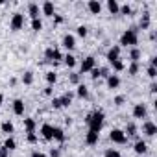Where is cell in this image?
<instances>
[{
	"label": "cell",
	"instance_id": "6da1fadb",
	"mask_svg": "<svg viewBox=\"0 0 157 157\" xmlns=\"http://www.w3.org/2000/svg\"><path fill=\"white\" fill-rule=\"evenodd\" d=\"M137 44H139V28H137V24H133V26H129L128 30L122 32L118 46H120V48H122V46H126V48H135Z\"/></svg>",
	"mask_w": 157,
	"mask_h": 157
},
{
	"label": "cell",
	"instance_id": "7a4b0ae2",
	"mask_svg": "<svg viewBox=\"0 0 157 157\" xmlns=\"http://www.w3.org/2000/svg\"><path fill=\"white\" fill-rule=\"evenodd\" d=\"M104 122H105V115H104V111H98V109L93 111V113H89V115L85 117V124H87L89 131L100 133L102 128H104Z\"/></svg>",
	"mask_w": 157,
	"mask_h": 157
},
{
	"label": "cell",
	"instance_id": "3957f363",
	"mask_svg": "<svg viewBox=\"0 0 157 157\" xmlns=\"http://www.w3.org/2000/svg\"><path fill=\"white\" fill-rule=\"evenodd\" d=\"M44 59L46 61H50V63H59V61H63V54H61V50L57 48V44H52V46H48L46 50H44Z\"/></svg>",
	"mask_w": 157,
	"mask_h": 157
},
{
	"label": "cell",
	"instance_id": "277c9868",
	"mask_svg": "<svg viewBox=\"0 0 157 157\" xmlns=\"http://www.w3.org/2000/svg\"><path fill=\"white\" fill-rule=\"evenodd\" d=\"M24 28V15L22 13H13L11 15V19H10V30L11 32H19V30H22Z\"/></svg>",
	"mask_w": 157,
	"mask_h": 157
},
{
	"label": "cell",
	"instance_id": "5b68a950",
	"mask_svg": "<svg viewBox=\"0 0 157 157\" xmlns=\"http://www.w3.org/2000/svg\"><path fill=\"white\" fill-rule=\"evenodd\" d=\"M93 68H96V57H94V56L83 57L82 63H80V74H87V72H91Z\"/></svg>",
	"mask_w": 157,
	"mask_h": 157
},
{
	"label": "cell",
	"instance_id": "8992f818",
	"mask_svg": "<svg viewBox=\"0 0 157 157\" xmlns=\"http://www.w3.org/2000/svg\"><path fill=\"white\" fill-rule=\"evenodd\" d=\"M109 140H111V142H115V144H126V142H128V137L124 135V131H122V129L113 128V129L109 131Z\"/></svg>",
	"mask_w": 157,
	"mask_h": 157
},
{
	"label": "cell",
	"instance_id": "52a82bcc",
	"mask_svg": "<svg viewBox=\"0 0 157 157\" xmlns=\"http://www.w3.org/2000/svg\"><path fill=\"white\" fill-rule=\"evenodd\" d=\"M131 115H133V118H137V120L148 118V107H146V104H142V102L135 104V105H133V111H131Z\"/></svg>",
	"mask_w": 157,
	"mask_h": 157
},
{
	"label": "cell",
	"instance_id": "ba28073f",
	"mask_svg": "<svg viewBox=\"0 0 157 157\" xmlns=\"http://www.w3.org/2000/svg\"><path fill=\"white\" fill-rule=\"evenodd\" d=\"M61 46L70 54V52L76 48V37H74L72 33H65V35H63V39H61Z\"/></svg>",
	"mask_w": 157,
	"mask_h": 157
},
{
	"label": "cell",
	"instance_id": "9c48e42d",
	"mask_svg": "<svg viewBox=\"0 0 157 157\" xmlns=\"http://www.w3.org/2000/svg\"><path fill=\"white\" fill-rule=\"evenodd\" d=\"M109 74H111L109 67H96V68H93V70H91V80H93V82H96L98 78H107Z\"/></svg>",
	"mask_w": 157,
	"mask_h": 157
},
{
	"label": "cell",
	"instance_id": "30bf717a",
	"mask_svg": "<svg viewBox=\"0 0 157 157\" xmlns=\"http://www.w3.org/2000/svg\"><path fill=\"white\" fill-rule=\"evenodd\" d=\"M11 109H13V115L15 117H24V109H26V104L22 98H15L13 104H11Z\"/></svg>",
	"mask_w": 157,
	"mask_h": 157
},
{
	"label": "cell",
	"instance_id": "8fae6325",
	"mask_svg": "<svg viewBox=\"0 0 157 157\" xmlns=\"http://www.w3.org/2000/svg\"><path fill=\"white\" fill-rule=\"evenodd\" d=\"M120 50H122V48H120L118 44H113V46H109V50L105 52V59H107V63L120 59Z\"/></svg>",
	"mask_w": 157,
	"mask_h": 157
},
{
	"label": "cell",
	"instance_id": "7c38bea8",
	"mask_svg": "<svg viewBox=\"0 0 157 157\" xmlns=\"http://www.w3.org/2000/svg\"><path fill=\"white\" fill-rule=\"evenodd\" d=\"M142 133H144L146 137H155V133H157V126H155V122H151V120H144V122H142Z\"/></svg>",
	"mask_w": 157,
	"mask_h": 157
},
{
	"label": "cell",
	"instance_id": "4fadbf2b",
	"mask_svg": "<svg viewBox=\"0 0 157 157\" xmlns=\"http://www.w3.org/2000/svg\"><path fill=\"white\" fill-rule=\"evenodd\" d=\"M150 26H151V15H150L148 11H144V13L140 15V19H139L137 28H139V30H150Z\"/></svg>",
	"mask_w": 157,
	"mask_h": 157
},
{
	"label": "cell",
	"instance_id": "5bb4252c",
	"mask_svg": "<svg viewBox=\"0 0 157 157\" xmlns=\"http://www.w3.org/2000/svg\"><path fill=\"white\" fill-rule=\"evenodd\" d=\"M39 133H41V137H43L46 142H50V140H52V133H54V126H52V124H48V122H44V124L41 126Z\"/></svg>",
	"mask_w": 157,
	"mask_h": 157
},
{
	"label": "cell",
	"instance_id": "9a60e30c",
	"mask_svg": "<svg viewBox=\"0 0 157 157\" xmlns=\"http://www.w3.org/2000/svg\"><path fill=\"white\" fill-rule=\"evenodd\" d=\"M105 83H107V89L113 91V89H118L122 82H120V76H118V74H109V76L105 78Z\"/></svg>",
	"mask_w": 157,
	"mask_h": 157
},
{
	"label": "cell",
	"instance_id": "2e32d148",
	"mask_svg": "<svg viewBox=\"0 0 157 157\" xmlns=\"http://www.w3.org/2000/svg\"><path fill=\"white\" fill-rule=\"evenodd\" d=\"M41 13L44 17H54L56 15V8H54V2H50V0H46V2L41 4Z\"/></svg>",
	"mask_w": 157,
	"mask_h": 157
},
{
	"label": "cell",
	"instance_id": "e0dca14e",
	"mask_svg": "<svg viewBox=\"0 0 157 157\" xmlns=\"http://www.w3.org/2000/svg\"><path fill=\"white\" fill-rule=\"evenodd\" d=\"M87 10H89L93 15H100L102 10H104V6H102L100 0H89V2H87Z\"/></svg>",
	"mask_w": 157,
	"mask_h": 157
},
{
	"label": "cell",
	"instance_id": "ac0fdd59",
	"mask_svg": "<svg viewBox=\"0 0 157 157\" xmlns=\"http://www.w3.org/2000/svg\"><path fill=\"white\" fill-rule=\"evenodd\" d=\"M133 151H135L137 155H146V153H148V144H146V140L137 139V142L133 144Z\"/></svg>",
	"mask_w": 157,
	"mask_h": 157
},
{
	"label": "cell",
	"instance_id": "d6986e66",
	"mask_svg": "<svg viewBox=\"0 0 157 157\" xmlns=\"http://www.w3.org/2000/svg\"><path fill=\"white\" fill-rule=\"evenodd\" d=\"M122 131H124V135H126L128 139H129V137H137V135H139V128H137V124H135V122H128V124H126V128H124Z\"/></svg>",
	"mask_w": 157,
	"mask_h": 157
},
{
	"label": "cell",
	"instance_id": "ffe728a7",
	"mask_svg": "<svg viewBox=\"0 0 157 157\" xmlns=\"http://www.w3.org/2000/svg\"><path fill=\"white\" fill-rule=\"evenodd\" d=\"M98 140H100V133H96V131H87L85 133V144L87 146H96Z\"/></svg>",
	"mask_w": 157,
	"mask_h": 157
},
{
	"label": "cell",
	"instance_id": "44dd1931",
	"mask_svg": "<svg viewBox=\"0 0 157 157\" xmlns=\"http://www.w3.org/2000/svg\"><path fill=\"white\" fill-rule=\"evenodd\" d=\"M52 140H56V142H59V144H63V142L67 140V135H65V131H63L61 128H57V126H54V133H52Z\"/></svg>",
	"mask_w": 157,
	"mask_h": 157
},
{
	"label": "cell",
	"instance_id": "7402d4cb",
	"mask_svg": "<svg viewBox=\"0 0 157 157\" xmlns=\"http://www.w3.org/2000/svg\"><path fill=\"white\" fill-rule=\"evenodd\" d=\"M78 98H82V100H87L89 98V87L87 85H83V83H80L76 87V93H74Z\"/></svg>",
	"mask_w": 157,
	"mask_h": 157
},
{
	"label": "cell",
	"instance_id": "603a6c76",
	"mask_svg": "<svg viewBox=\"0 0 157 157\" xmlns=\"http://www.w3.org/2000/svg\"><path fill=\"white\" fill-rule=\"evenodd\" d=\"M39 13H41V8L37 2H28V15L32 19H39Z\"/></svg>",
	"mask_w": 157,
	"mask_h": 157
},
{
	"label": "cell",
	"instance_id": "cb8c5ba5",
	"mask_svg": "<svg viewBox=\"0 0 157 157\" xmlns=\"http://www.w3.org/2000/svg\"><path fill=\"white\" fill-rule=\"evenodd\" d=\"M59 100H61V107H68L72 104V100H74V93L72 91H67V93H63L59 96Z\"/></svg>",
	"mask_w": 157,
	"mask_h": 157
},
{
	"label": "cell",
	"instance_id": "d4e9b609",
	"mask_svg": "<svg viewBox=\"0 0 157 157\" xmlns=\"http://www.w3.org/2000/svg\"><path fill=\"white\" fill-rule=\"evenodd\" d=\"M128 57H129V61H131V63H139V59L142 57V52H140V48H139V46H135V48H129V54H128Z\"/></svg>",
	"mask_w": 157,
	"mask_h": 157
},
{
	"label": "cell",
	"instance_id": "484cf974",
	"mask_svg": "<svg viewBox=\"0 0 157 157\" xmlns=\"http://www.w3.org/2000/svg\"><path fill=\"white\" fill-rule=\"evenodd\" d=\"M63 63L67 65V68H70V70H72V68L76 67L78 59H76V56H74V54H68V52H67V54L63 56Z\"/></svg>",
	"mask_w": 157,
	"mask_h": 157
},
{
	"label": "cell",
	"instance_id": "4316f807",
	"mask_svg": "<svg viewBox=\"0 0 157 157\" xmlns=\"http://www.w3.org/2000/svg\"><path fill=\"white\" fill-rule=\"evenodd\" d=\"M0 129H2V133H6L8 137H10L11 133H15V126H13L11 120H4L2 124H0Z\"/></svg>",
	"mask_w": 157,
	"mask_h": 157
},
{
	"label": "cell",
	"instance_id": "83f0119b",
	"mask_svg": "<svg viewBox=\"0 0 157 157\" xmlns=\"http://www.w3.org/2000/svg\"><path fill=\"white\" fill-rule=\"evenodd\" d=\"M21 82H22V85H33V82H35L33 72H32V70H26V72L22 74V78H21Z\"/></svg>",
	"mask_w": 157,
	"mask_h": 157
},
{
	"label": "cell",
	"instance_id": "f1b7e54d",
	"mask_svg": "<svg viewBox=\"0 0 157 157\" xmlns=\"http://www.w3.org/2000/svg\"><path fill=\"white\" fill-rule=\"evenodd\" d=\"M44 80H46V83H48L50 87H54V85H56V82H57V72L48 70V72L44 74Z\"/></svg>",
	"mask_w": 157,
	"mask_h": 157
},
{
	"label": "cell",
	"instance_id": "f546056e",
	"mask_svg": "<svg viewBox=\"0 0 157 157\" xmlns=\"http://www.w3.org/2000/svg\"><path fill=\"white\" fill-rule=\"evenodd\" d=\"M35 128H37V122L33 118H24V129H26V133H35Z\"/></svg>",
	"mask_w": 157,
	"mask_h": 157
},
{
	"label": "cell",
	"instance_id": "4dcf8cb0",
	"mask_svg": "<svg viewBox=\"0 0 157 157\" xmlns=\"http://www.w3.org/2000/svg\"><path fill=\"white\" fill-rule=\"evenodd\" d=\"M107 11L111 13V15H118V8H120V4L117 2V0H107Z\"/></svg>",
	"mask_w": 157,
	"mask_h": 157
},
{
	"label": "cell",
	"instance_id": "1f68e13d",
	"mask_svg": "<svg viewBox=\"0 0 157 157\" xmlns=\"http://www.w3.org/2000/svg\"><path fill=\"white\" fill-rule=\"evenodd\" d=\"M2 146H4V148H6L8 151H13V150H17V140H15V139H13V137L10 135V137H8V139L4 140V144H2Z\"/></svg>",
	"mask_w": 157,
	"mask_h": 157
},
{
	"label": "cell",
	"instance_id": "d6a6232c",
	"mask_svg": "<svg viewBox=\"0 0 157 157\" xmlns=\"http://www.w3.org/2000/svg\"><path fill=\"white\" fill-rule=\"evenodd\" d=\"M68 82H70L72 85H76V87H78V85L82 83V74H78V72H70V74H68Z\"/></svg>",
	"mask_w": 157,
	"mask_h": 157
},
{
	"label": "cell",
	"instance_id": "836d02e7",
	"mask_svg": "<svg viewBox=\"0 0 157 157\" xmlns=\"http://www.w3.org/2000/svg\"><path fill=\"white\" fill-rule=\"evenodd\" d=\"M76 35L78 37H82V39H85L87 35H89V26H85V24H80L76 28Z\"/></svg>",
	"mask_w": 157,
	"mask_h": 157
},
{
	"label": "cell",
	"instance_id": "e575fe53",
	"mask_svg": "<svg viewBox=\"0 0 157 157\" xmlns=\"http://www.w3.org/2000/svg\"><path fill=\"white\" fill-rule=\"evenodd\" d=\"M118 15H126V17H131V15H133V8H131L129 4H122V6L118 8Z\"/></svg>",
	"mask_w": 157,
	"mask_h": 157
},
{
	"label": "cell",
	"instance_id": "d590c367",
	"mask_svg": "<svg viewBox=\"0 0 157 157\" xmlns=\"http://www.w3.org/2000/svg\"><path fill=\"white\" fill-rule=\"evenodd\" d=\"M109 65H111V68H113L115 72H122V70L126 68V65H124V61H122V59H117V61H111Z\"/></svg>",
	"mask_w": 157,
	"mask_h": 157
},
{
	"label": "cell",
	"instance_id": "8d00e7d4",
	"mask_svg": "<svg viewBox=\"0 0 157 157\" xmlns=\"http://www.w3.org/2000/svg\"><path fill=\"white\" fill-rule=\"evenodd\" d=\"M139 70H140V63H131L128 67V76H137Z\"/></svg>",
	"mask_w": 157,
	"mask_h": 157
},
{
	"label": "cell",
	"instance_id": "74e56055",
	"mask_svg": "<svg viewBox=\"0 0 157 157\" xmlns=\"http://www.w3.org/2000/svg\"><path fill=\"white\" fill-rule=\"evenodd\" d=\"M104 157H122V153H120L117 148H105Z\"/></svg>",
	"mask_w": 157,
	"mask_h": 157
},
{
	"label": "cell",
	"instance_id": "f35d334b",
	"mask_svg": "<svg viewBox=\"0 0 157 157\" xmlns=\"http://www.w3.org/2000/svg\"><path fill=\"white\" fill-rule=\"evenodd\" d=\"M32 30L33 32H41L43 30V21L41 19H32Z\"/></svg>",
	"mask_w": 157,
	"mask_h": 157
},
{
	"label": "cell",
	"instance_id": "ab89813d",
	"mask_svg": "<svg viewBox=\"0 0 157 157\" xmlns=\"http://www.w3.org/2000/svg\"><path fill=\"white\" fill-rule=\"evenodd\" d=\"M146 74H148V78H150L151 82H155V78H157V67H148Z\"/></svg>",
	"mask_w": 157,
	"mask_h": 157
},
{
	"label": "cell",
	"instance_id": "60d3db41",
	"mask_svg": "<svg viewBox=\"0 0 157 157\" xmlns=\"http://www.w3.org/2000/svg\"><path fill=\"white\" fill-rule=\"evenodd\" d=\"M113 104H115L117 107H120V105H124V104H126V96H124V94H117V96L113 98Z\"/></svg>",
	"mask_w": 157,
	"mask_h": 157
},
{
	"label": "cell",
	"instance_id": "b9f144b4",
	"mask_svg": "<svg viewBox=\"0 0 157 157\" xmlns=\"http://www.w3.org/2000/svg\"><path fill=\"white\" fill-rule=\"evenodd\" d=\"M37 140H39V139H37L35 133H26V142H28V144H37Z\"/></svg>",
	"mask_w": 157,
	"mask_h": 157
},
{
	"label": "cell",
	"instance_id": "7bdbcfd3",
	"mask_svg": "<svg viewBox=\"0 0 157 157\" xmlns=\"http://www.w3.org/2000/svg\"><path fill=\"white\" fill-rule=\"evenodd\" d=\"M52 107H54V109H61V100H59V96H54V98H52Z\"/></svg>",
	"mask_w": 157,
	"mask_h": 157
},
{
	"label": "cell",
	"instance_id": "ee69618b",
	"mask_svg": "<svg viewBox=\"0 0 157 157\" xmlns=\"http://www.w3.org/2000/svg\"><path fill=\"white\" fill-rule=\"evenodd\" d=\"M48 155H50V157H61V150H59V148H50Z\"/></svg>",
	"mask_w": 157,
	"mask_h": 157
},
{
	"label": "cell",
	"instance_id": "f6af8a7d",
	"mask_svg": "<svg viewBox=\"0 0 157 157\" xmlns=\"http://www.w3.org/2000/svg\"><path fill=\"white\" fill-rule=\"evenodd\" d=\"M30 157H46V153H43V151H39V150H33V151L30 153Z\"/></svg>",
	"mask_w": 157,
	"mask_h": 157
},
{
	"label": "cell",
	"instance_id": "bcb514c9",
	"mask_svg": "<svg viewBox=\"0 0 157 157\" xmlns=\"http://www.w3.org/2000/svg\"><path fill=\"white\" fill-rule=\"evenodd\" d=\"M148 89H150V93H151V94H155V93H157V82H151Z\"/></svg>",
	"mask_w": 157,
	"mask_h": 157
},
{
	"label": "cell",
	"instance_id": "7dc6e473",
	"mask_svg": "<svg viewBox=\"0 0 157 157\" xmlns=\"http://www.w3.org/2000/svg\"><path fill=\"white\" fill-rule=\"evenodd\" d=\"M0 157H10V151L4 146H0Z\"/></svg>",
	"mask_w": 157,
	"mask_h": 157
},
{
	"label": "cell",
	"instance_id": "c3c4849f",
	"mask_svg": "<svg viewBox=\"0 0 157 157\" xmlns=\"http://www.w3.org/2000/svg\"><path fill=\"white\" fill-rule=\"evenodd\" d=\"M52 94H54V87H50V85H48V87L44 89V96H52Z\"/></svg>",
	"mask_w": 157,
	"mask_h": 157
},
{
	"label": "cell",
	"instance_id": "681fc988",
	"mask_svg": "<svg viewBox=\"0 0 157 157\" xmlns=\"http://www.w3.org/2000/svg\"><path fill=\"white\" fill-rule=\"evenodd\" d=\"M54 22H56V24H61V22H63V17H61V15H54Z\"/></svg>",
	"mask_w": 157,
	"mask_h": 157
},
{
	"label": "cell",
	"instance_id": "f907efd6",
	"mask_svg": "<svg viewBox=\"0 0 157 157\" xmlns=\"http://www.w3.org/2000/svg\"><path fill=\"white\" fill-rule=\"evenodd\" d=\"M148 67H157V57L153 56V57H150V65Z\"/></svg>",
	"mask_w": 157,
	"mask_h": 157
},
{
	"label": "cell",
	"instance_id": "816d5d0a",
	"mask_svg": "<svg viewBox=\"0 0 157 157\" xmlns=\"http://www.w3.org/2000/svg\"><path fill=\"white\" fill-rule=\"evenodd\" d=\"M96 39H104V32H102V28L96 30Z\"/></svg>",
	"mask_w": 157,
	"mask_h": 157
},
{
	"label": "cell",
	"instance_id": "f5cc1de1",
	"mask_svg": "<svg viewBox=\"0 0 157 157\" xmlns=\"http://www.w3.org/2000/svg\"><path fill=\"white\" fill-rule=\"evenodd\" d=\"M155 39H157V32L151 30V32H150V41H155Z\"/></svg>",
	"mask_w": 157,
	"mask_h": 157
},
{
	"label": "cell",
	"instance_id": "db71d44e",
	"mask_svg": "<svg viewBox=\"0 0 157 157\" xmlns=\"http://www.w3.org/2000/svg\"><path fill=\"white\" fill-rule=\"evenodd\" d=\"M17 85V78H10V87H15Z\"/></svg>",
	"mask_w": 157,
	"mask_h": 157
},
{
	"label": "cell",
	"instance_id": "11a10c76",
	"mask_svg": "<svg viewBox=\"0 0 157 157\" xmlns=\"http://www.w3.org/2000/svg\"><path fill=\"white\" fill-rule=\"evenodd\" d=\"M65 124H67V126H70V124H72V118H70V117H68V118H65Z\"/></svg>",
	"mask_w": 157,
	"mask_h": 157
},
{
	"label": "cell",
	"instance_id": "9f6ffc18",
	"mask_svg": "<svg viewBox=\"0 0 157 157\" xmlns=\"http://www.w3.org/2000/svg\"><path fill=\"white\" fill-rule=\"evenodd\" d=\"M2 104H4V94L0 93V105H2Z\"/></svg>",
	"mask_w": 157,
	"mask_h": 157
}]
</instances>
